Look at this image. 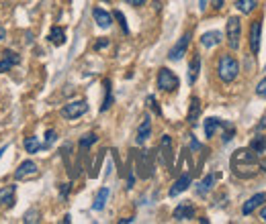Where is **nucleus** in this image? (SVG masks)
<instances>
[{
    "label": "nucleus",
    "mask_w": 266,
    "mask_h": 224,
    "mask_svg": "<svg viewBox=\"0 0 266 224\" xmlns=\"http://www.w3.org/2000/svg\"><path fill=\"white\" fill-rule=\"evenodd\" d=\"M260 37H262V23L260 21H254L252 27H250V49L254 55H258L260 51Z\"/></svg>",
    "instance_id": "obj_8"
},
{
    "label": "nucleus",
    "mask_w": 266,
    "mask_h": 224,
    "mask_svg": "<svg viewBox=\"0 0 266 224\" xmlns=\"http://www.w3.org/2000/svg\"><path fill=\"white\" fill-rule=\"evenodd\" d=\"M68 189H70V185L66 183V185L62 187V198H66V196H68Z\"/></svg>",
    "instance_id": "obj_39"
},
{
    "label": "nucleus",
    "mask_w": 266,
    "mask_h": 224,
    "mask_svg": "<svg viewBox=\"0 0 266 224\" xmlns=\"http://www.w3.org/2000/svg\"><path fill=\"white\" fill-rule=\"evenodd\" d=\"M231 169L242 179H250V177L258 175V171H260L258 155L250 147L248 149H238L231 155Z\"/></svg>",
    "instance_id": "obj_1"
},
{
    "label": "nucleus",
    "mask_w": 266,
    "mask_h": 224,
    "mask_svg": "<svg viewBox=\"0 0 266 224\" xmlns=\"http://www.w3.org/2000/svg\"><path fill=\"white\" fill-rule=\"evenodd\" d=\"M223 39V35L219 33V31H209V33H203L201 37V45L207 47V49H213L215 45H219Z\"/></svg>",
    "instance_id": "obj_16"
},
{
    "label": "nucleus",
    "mask_w": 266,
    "mask_h": 224,
    "mask_svg": "<svg viewBox=\"0 0 266 224\" xmlns=\"http://www.w3.org/2000/svg\"><path fill=\"white\" fill-rule=\"evenodd\" d=\"M215 179H217V175L215 173H209V175H207L201 183H199V187H197V191H199V196H205L207 194V191H209L211 187H213V183H215Z\"/></svg>",
    "instance_id": "obj_24"
},
{
    "label": "nucleus",
    "mask_w": 266,
    "mask_h": 224,
    "mask_svg": "<svg viewBox=\"0 0 266 224\" xmlns=\"http://www.w3.org/2000/svg\"><path fill=\"white\" fill-rule=\"evenodd\" d=\"M113 17L119 21V25H121V29H123V33H129V27H127V23H125V15H123L121 11H115Z\"/></svg>",
    "instance_id": "obj_31"
},
{
    "label": "nucleus",
    "mask_w": 266,
    "mask_h": 224,
    "mask_svg": "<svg viewBox=\"0 0 266 224\" xmlns=\"http://www.w3.org/2000/svg\"><path fill=\"white\" fill-rule=\"evenodd\" d=\"M256 7H258V0H238V3H235V9L242 15H250Z\"/></svg>",
    "instance_id": "obj_25"
},
{
    "label": "nucleus",
    "mask_w": 266,
    "mask_h": 224,
    "mask_svg": "<svg viewBox=\"0 0 266 224\" xmlns=\"http://www.w3.org/2000/svg\"><path fill=\"white\" fill-rule=\"evenodd\" d=\"M256 94L260 96V98H266V78L258 82V86H256Z\"/></svg>",
    "instance_id": "obj_33"
},
{
    "label": "nucleus",
    "mask_w": 266,
    "mask_h": 224,
    "mask_svg": "<svg viewBox=\"0 0 266 224\" xmlns=\"http://www.w3.org/2000/svg\"><path fill=\"white\" fill-rule=\"evenodd\" d=\"M55 137H57V135H55V131H51V129H49V131L45 133V143H43V149H49V147L53 145Z\"/></svg>",
    "instance_id": "obj_32"
},
{
    "label": "nucleus",
    "mask_w": 266,
    "mask_h": 224,
    "mask_svg": "<svg viewBox=\"0 0 266 224\" xmlns=\"http://www.w3.org/2000/svg\"><path fill=\"white\" fill-rule=\"evenodd\" d=\"M93 19L101 29H109L113 25V15L103 9H93Z\"/></svg>",
    "instance_id": "obj_15"
},
{
    "label": "nucleus",
    "mask_w": 266,
    "mask_h": 224,
    "mask_svg": "<svg viewBox=\"0 0 266 224\" xmlns=\"http://www.w3.org/2000/svg\"><path fill=\"white\" fill-rule=\"evenodd\" d=\"M139 177H150L152 175V163H150V151H143L139 155Z\"/></svg>",
    "instance_id": "obj_19"
},
{
    "label": "nucleus",
    "mask_w": 266,
    "mask_h": 224,
    "mask_svg": "<svg viewBox=\"0 0 266 224\" xmlns=\"http://www.w3.org/2000/svg\"><path fill=\"white\" fill-rule=\"evenodd\" d=\"M260 218H262V222H266V206L262 208V212H260Z\"/></svg>",
    "instance_id": "obj_41"
},
{
    "label": "nucleus",
    "mask_w": 266,
    "mask_h": 224,
    "mask_svg": "<svg viewBox=\"0 0 266 224\" xmlns=\"http://www.w3.org/2000/svg\"><path fill=\"white\" fill-rule=\"evenodd\" d=\"M113 104V88H111V82L105 80V100H103V106H101V112L109 110Z\"/></svg>",
    "instance_id": "obj_28"
},
{
    "label": "nucleus",
    "mask_w": 266,
    "mask_h": 224,
    "mask_svg": "<svg viewBox=\"0 0 266 224\" xmlns=\"http://www.w3.org/2000/svg\"><path fill=\"white\" fill-rule=\"evenodd\" d=\"M213 7L215 9H221L223 7V0H213Z\"/></svg>",
    "instance_id": "obj_40"
},
{
    "label": "nucleus",
    "mask_w": 266,
    "mask_h": 224,
    "mask_svg": "<svg viewBox=\"0 0 266 224\" xmlns=\"http://www.w3.org/2000/svg\"><path fill=\"white\" fill-rule=\"evenodd\" d=\"M88 112V102L86 100H74V102H68L64 108H62V116L66 120H74V118H80Z\"/></svg>",
    "instance_id": "obj_5"
},
{
    "label": "nucleus",
    "mask_w": 266,
    "mask_h": 224,
    "mask_svg": "<svg viewBox=\"0 0 266 224\" xmlns=\"http://www.w3.org/2000/svg\"><path fill=\"white\" fill-rule=\"evenodd\" d=\"M199 72H201V55L195 53V55H193V61H191V66H189V82H191V84L197 82Z\"/></svg>",
    "instance_id": "obj_22"
},
{
    "label": "nucleus",
    "mask_w": 266,
    "mask_h": 224,
    "mask_svg": "<svg viewBox=\"0 0 266 224\" xmlns=\"http://www.w3.org/2000/svg\"><path fill=\"white\" fill-rule=\"evenodd\" d=\"M223 126H225V122H223L221 118H215V116L207 118V120H205V137L211 139L219 129H223Z\"/></svg>",
    "instance_id": "obj_17"
},
{
    "label": "nucleus",
    "mask_w": 266,
    "mask_h": 224,
    "mask_svg": "<svg viewBox=\"0 0 266 224\" xmlns=\"http://www.w3.org/2000/svg\"><path fill=\"white\" fill-rule=\"evenodd\" d=\"M41 220V214H39V210L37 208H31L25 216H23V222L25 224H35V222H39Z\"/></svg>",
    "instance_id": "obj_29"
},
{
    "label": "nucleus",
    "mask_w": 266,
    "mask_h": 224,
    "mask_svg": "<svg viewBox=\"0 0 266 224\" xmlns=\"http://www.w3.org/2000/svg\"><path fill=\"white\" fill-rule=\"evenodd\" d=\"M39 173V169H37V163L35 161H23L19 167H17V171H15V179H27V177H35Z\"/></svg>",
    "instance_id": "obj_7"
},
{
    "label": "nucleus",
    "mask_w": 266,
    "mask_h": 224,
    "mask_svg": "<svg viewBox=\"0 0 266 224\" xmlns=\"http://www.w3.org/2000/svg\"><path fill=\"white\" fill-rule=\"evenodd\" d=\"M160 157L166 167H172V139L168 135L162 137V143H160Z\"/></svg>",
    "instance_id": "obj_14"
},
{
    "label": "nucleus",
    "mask_w": 266,
    "mask_h": 224,
    "mask_svg": "<svg viewBox=\"0 0 266 224\" xmlns=\"http://www.w3.org/2000/svg\"><path fill=\"white\" fill-rule=\"evenodd\" d=\"M19 63H21V57L15 51H5L3 59H0V74H7L11 68L19 66Z\"/></svg>",
    "instance_id": "obj_13"
},
{
    "label": "nucleus",
    "mask_w": 266,
    "mask_h": 224,
    "mask_svg": "<svg viewBox=\"0 0 266 224\" xmlns=\"http://www.w3.org/2000/svg\"><path fill=\"white\" fill-rule=\"evenodd\" d=\"M225 37H227V45L231 49L240 47V37H242V23L238 17H229L227 25H225Z\"/></svg>",
    "instance_id": "obj_3"
},
{
    "label": "nucleus",
    "mask_w": 266,
    "mask_h": 224,
    "mask_svg": "<svg viewBox=\"0 0 266 224\" xmlns=\"http://www.w3.org/2000/svg\"><path fill=\"white\" fill-rule=\"evenodd\" d=\"M264 202H266V196H264V194H256V196H252V198L242 206V214H244V216H250V214H252L258 206H262Z\"/></svg>",
    "instance_id": "obj_18"
},
{
    "label": "nucleus",
    "mask_w": 266,
    "mask_h": 224,
    "mask_svg": "<svg viewBox=\"0 0 266 224\" xmlns=\"http://www.w3.org/2000/svg\"><path fill=\"white\" fill-rule=\"evenodd\" d=\"M199 114H201V100L199 98H193L191 100V108H189V116H187L189 124H197Z\"/></svg>",
    "instance_id": "obj_23"
},
{
    "label": "nucleus",
    "mask_w": 266,
    "mask_h": 224,
    "mask_svg": "<svg viewBox=\"0 0 266 224\" xmlns=\"http://www.w3.org/2000/svg\"><path fill=\"white\" fill-rule=\"evenodd\" d=\"M250 149H252L258 157L266 155V137H256V139L250 143Z\"/></svg>",
    "instance_id": "obj_27"
},
{
    "label": "nucleus",
    "mask_w": 266,
    "mask_h": 224,
    "mask_svg": "<svg viewBox=\"0 0 266 224\" xmlns=\"http://www.w3.org/2000/svg\"><path fill=\"white\" fill-rule=\"evenodd\" d=\"M145 102H147V106H150V108H152L156 114H160V106H158V102H156V98H154V96H147V100H145Z\"/></svg>",
    "instance_id": "obj_34"
},
{
    "label": "nucleus",
    "mask_w": 266,
    "mask_h": 224,
    "mask_svg": "<svg viewBox=\"0 0 266 224\" xmlns=\"http://www.w3.org/2000/svg\"><path fill=\"white\" fill-rule=\"evenodd\" d=\"M23 145H25V151H27V153H31V155H33V153H39V151L43 149V145L39 143L37 137H27Z\"/></svg>",
    "instance_id": "obj_26"
},
{
    "label": "nucleus",
    "mask_w": 266,
    "mask_h": 224,
    "mask_svg": "<svg viewBox=\"0 0 266 224\" xmlns=\"http://www.w3.org/2000/svg\"><path fill=\"white\" fill-rule=\"evenodd\" d=\"M189 43H191V33L187 31V33L179 39V43H176L172 49H170V53H168V57L172 59V61H181L185 55H187V49H189Z\"/></svg>",
    "instance_id": "obj_6"
},
{
    "label": "nucleus",
    "mask_w": 266,
    "mask_h": 224,
    "mask_svg": "<svg viewBox=\"0 0 266 224\" xmlns=\"http://www.w3.org/2000/svg\"><path fill=\"white\" fill-rule=\"evenodd\" d=\"M207 3H209V0H199V9L205 11V9H207Z\"/></svg>",
    "instance_id": "obj_38"
},
{
    "label": "nucleus",
    "mask_w": 266,
    "mask_h": 224,
    "mask_svg": "<svg viewBox=\"0 0 266 224\" xmlns=\"http://www.w3.org/2000/svg\"><path fill=\"white\" fill-rule=\"evenodd\" d=\"M238 74H240L238 59L231 57V55H221L219 61H217V76H219V80L229 84V82H233L235 78H238Z\"/></svg>",
    "instance_id": "obj_2"
},
{
    "label": "nucleus",
    "mask_w": 266,
    "mask_h": 224,
    "mask_svg": "<svg viewBox=\"0 0 266 224\" xmlns=\"http://www.w3.org/2000/svg\"><path fill=\"white\" fill-rule=\"evenodd\" d=\"M109 196H111V189H109V187H101V189H99V194H97V198H95V202H93V210L101 212V210L107 206Z\"/></svg>",
    "instance_id": "obj_21"
},
{
    "label": "nucleus",
    "mask_w": 266,
    "mask_h": 224,
    "mask_svg": "<svg viewBox=\"0 0 266 224\" xmlns=\"http://www.w3.org/2000/svg\"><path fill=\"white\" fill-rule=\"evenodd\" d=\"M7 149H9V145H5V147H0V159H3V155L7 153Z\"/></svg>",
    "instance_id": "obj_43"
},
{
    "label": "nucleus",
    "mask_w": 266,
    "mask_h": 224,
    "mask_svg": "<svg viewBox=\"0 0 266 224\" xmlns=\"http://www.w3.org/2000/svg\"><path fill=\"white\" fill-rule=\"evenodd\" d=\"M55 47H62L64 43H66V31L62 29V27H53L51 31H49V37H47Z\"/></svg>",
    "instance_id": "obj_20"
},
{
    "label": "nucleus",
    "mask_w": 266,
    "mask_h": 224,
    "mask_svg": "<svg viewBox=\"0 0 266 224\" xmlns=\"http://www.w3.org/2000/svg\"><path fill=\"white\" fill-rule=\"evenodd\" d=\"M17 185H5L0 187V206L3 208H13L17 202Z\"/></svg>",
    "instance_id": "obj_9"
},
{
    "label": "nucleus",
    "mask_w": 266,
    "mask_h": 224,
    "mask_svg": "<svg viewBox=\"0 0 266 224\" xmlns=\"http://www.w3.org/2000/svg\"><path fill=\"white\" fill-rule=\"evenodd\" d=\"M5 37H7V31H5V29H3V27H0V41H3V39H5Z\"/></svg>",
    "instance_id": "obj_42"
},
{
    "label": "nucleus",
    "mask_w": 266,
    "mask_h": 224,
    "mask_svg": "<svg viewBox=\"0 0 266 224\" xmlns=\"http://www.w3.org/2000/svg\"><path fill=\"white\" fill-rule=\"evenodd\" d=\"M181 86L179 78H176V74H172L168 68H160L158 72V88L162 92H176Z\"/></svg>",
    "instance_id": "obj_4"
},
{
    "label": "nucleus",
    "mask_w": 266,
    "mask_h": 224,
    "mask_svg": "<svg viewBox=\"0 0 266 224\" xmlns=\"http://www.w3.org/2000/svg\"><path fill=\"white\" fill-rule=\"evenodd\" d=\"M145 3H147V0H127L129 7H143Z\"/></svg>",
    "instance_id": "obj_35"
},
{
    "label": "nucleus",
    "mask_w": 266,
    "mask_h": 224,
    "mask_svg": "<svg viewBox=\"0 0 266 224\" xmlns=\"http://www.w3.org/2000/svg\"><path fill=\"white\" fill-rule=\"evenodd\" d=\"M191 181H193V177H191V173H183L179 179L174 181V185L170 187V198H174V196H179V194H183V191H187L189 189V185H191Z\"/></svg>",
    "instance_id": "obj_12"
},
{
    "label": "nucleus",
    "mask_w": 266,
    "mask_h": 224,
    "mask_svg": "<svg viewBox=\"0 0 266 224\" xmlns=\"http://www.w3.org/2000/svg\"><path fill=\"white\" fill-rule=\"evenodd\" d=\"M109 45V39H101L97 45H95V49H103V47H107Z\"/></svg>",
    "instance_id": "obj_36"
},
{
    "label": "nucleus",
    "mask_w": 266,
    "mask_h": 224,
    "mask_svg": "<svg viewBox=\"0 0 266 224\" xmlns=\"http://www.w3.org/2000/svg\"><path fill=\"white\" fill-rule=\"evenodd\" d=\"M172 218L176 222H185V220H193L195 218V206L193 204H179L172 212Z\"/></svg>",
    "instance_id": "obj_10"
},
{
    "label": "nucleus",
    "mask_w": 266,
    "mask_h": 224,
    "mask_svg": "<svg viewBox=\"0 0 266 224\" xmlns=\"http://www.w3.org/2000/svg\"><path fill=\"white\" fill-rule=\"evenodd\" d=\"M97 141H99V137H97L95 133H88V135H84V137L80 139V149H88V147H93Z\"/></svg>",
    "instance_id": "obj_30"
},
{
    "label": "nucleus",
    "mask_w": 266,
    "mask_h": 224,
    "mask_svg": "<svg viewBox=\"0 0 266 224\" xmlns=\"http://www.w3.org/2000/svg\"><path fill=\"white\" fill-rule=\"evenodd\" d=\"M191 147H193L195 151H199V149H201V145H199V143L195 141V137H191Z\"/></svg>",
    "instance_id": "obj_37"
},
{
    "label": "nucleus",
    "mask_w": 266,
    "mask_h": 224,
    "mask_svg": "<svg viewBox=\"0 0 266 224\" xmlns=\"http://www.w3.org/2000/svg\"><path fill=\"white\" fill-rule=\"evenodd\" d=\"M150 135H152V120H150V116H143L139 126H137V137H135L137 145H143L147 139H150Z\"/></svg>",
    "instance_id": "obj_11"
}]
</instances>
